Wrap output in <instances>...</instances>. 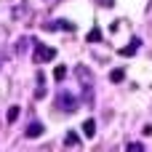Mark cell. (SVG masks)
<instances>
[{"label": "cell", "instance_id": "9a60e30c", "mask_svg": "<svg viewBox=\"0 0 152 152\" xmlns=\"http://www.w3.org/2000/svg\"><path fill=\"white\" fill-rule=\"evenodd\" d=\"M35 96H37V99H43V96H45V88H43V86H37V91H35Z\"/></svg>", "mask_w": 152, "mask_h": 152}, {"label": "cell", "instance_id": "6da1fadb", "mask_svg": "<svg viewBox=\"0 0 152 152\" xmlns=\"http://www.w3.org/2000/svg\"><path fill=\"white\" fill-rule=\"evenodd\" d=\"M75 75H77V80H80V86H83V91H86L83 102H86V104H91V102H94V75H91V69L80 64V67L75 69Z\"/></svg>", "mask_w": 152, "mask_h": 152}, {"label": "cell", "instance_id": "277c9868", "mask_svg": "<svg viewBox=\"0 0 152 152\" xmlns=\"http://www.w3.org/2000/svg\"><path fill=\"white\" fill-rule=\"evenodd\" d=\"M43 131H45L43 123H29L27 131H24V136H27V139H37V136H43Z\"/></svg>", "mask_w": 152, "mask_h": 152}, {"label": "cell", "instance_id": "52a82bcc", "mask_svg": "<svg viewBox=\"0 0 152 152\" xmlns=\"http://www.w3.org/2000/svg\"><path fill=\"white\" fill-rule=\"evenodd\" d=\"M83 136L86 139H94L96 136V120H86L83 123Z\"/></svg>", "mask_w": 152, "mask_h": 152}, {"label": "cell", "instance_id": "ac0fdd59", "mask_svg": "<svg viewBox=\"0 0 152 152\" xmlns=\"http://www.w3.org/2000/svg\"><path fill=\"white\" fill-rule=\"evenodd\" d=\"M3 61H5V53H3V51H0V67H3Z\"/></svg>", "mask_w": 152, "mask_h": 152}, {"label": "cell", "instance_id": "8fae6325", "mask_svg": "<svg viewBox=\"0 0 152 152\" xmlns=\"http://www.w3.org/2000/svg\"><path fill=\"white\" fill-rule=\"evenodd\" d=\"M64 144H67V147H77V144H80V136H77L75 131H69V134L64 136Z\"/></svg>", "mask_w": 152, "mask_h": 152}, {"label": "cell", "instance_id": "4fadbf2b", "mask_svg": "<svg viewBox=\"0 0 152 152\" xmlns=\"http://www.w3.org/2000/svg\"><path fill=\"white\" fill-rule=\"evenodd\" d=\"M53 77H56V80H59V83H61V80H64V77H67V67H64V64H59V67H56V69H53Z\"/></svg>", "mask_w": 152, "mask_h": 152}, {"label": "cell", "instance_id": "8992f818", "mask_svg": "<svg viewBox=\"0 0 152 152\" xmlns=\"http://www.w3.org/2000/svg\"><path fill=\"white\" fill-rule=\"evenodd\" d=\"M139 45H142V40H139V37H134L126 48H120V56H134V53L139 51Z\"/></svg>", "mask_w": 152, "mask_h": 152}, {"label": "cell", "instance_id": "3957f363", "mask_svg": "<svg viewBox=\"0 0 152 152\" xmlns=\"http://www.w3.org/2000/svg\"><path fill=\"white\" fill-rule=\"evenodd\" d=\"M32 59H35L37 64L53 61V59H56V48H51V45H37V48H35V53H32Z\"/></svg>", "mask_w": 152, "mask_h": 152}, {"label": "cell", "instance_id": "e0dca14e", "mask_svg": "<svg viewBox=\"0 0 152 152\" xmlns=\"http://www.w3.org/2000/svg\"><path fill=\"white\" fill-rule=\"evenodd\" d=\"M142 134H144V136H152V126H144V128H142Z\"/></svg>", "mask_w": 152, "mask_h": 152}, {"label": "cell", "instance_id": "7c38bea8", "mask_svg": "<svg viewBox=\"0 0 152 152\" xmlns=\"http://www.w3.org/2000/svg\"><path fill=\"white\" fill-rule=\"evenodd\" d=\"M86 40H88V43H99V40H102V29H99V27H94V29L88 32V37H86Z\"/></svg>", "mask_w": 152, "mask_h": 152}, {"label": "cell", "instance_id": "2e32d148", "mask_svg": "<svg viewBox=\"0 0 152 152\" xmlns=\"http://www.w3.org/2000/svg\"><path fill=\"white\" fill-rule=\"evenodd\" d=\"M99 3H102L104 8H112V5H115V0H99Z\"/></svg>", "mask_w": 152, "mask_h": 152}, {"label": "cell", "instance_id": "9c48e42d", "mask_svg": "<svg viewBox=\"0 0 152 152\" xmlns=\"http://www.w3.org/2000/svg\"><path fill=\"white\" fill-rule=\"evenodd\" d=\"M110 80H112V83H123V80H126V69H123V67L112 69V72H110Z\"/></svg>", "mask_w": 152, "mask_h": 152}, {"label": "cell", "instance_id": "ba28073f", "mask_svg": "<svg viewBox=\"0 0 152 152\" xmlns=\"http://www.w3.org/2000/svg\"><path fill=\"white\" fill-rule=\"evenodd\" d=\"M19 115H21V107H19V104H13V107H8V112H5V120H8V123H16V120H19Z\"/></svg>", "mask_w": 152, "mask_h": 152}, {"label": "cell", "instance_id": "5bb4252c", "mask_svg": "<svg viewBox=\"0 0 152 152\" xmlns=\"http://www.w3.org/2000/svg\"><path fill=\"white\" fill-rule=\"evenodd\" d=\"M126 152H144V144L142 142H131V144H126Z\"/></svg>", "mask_w": 152, "mask_h": 152}, {"label": "cell", "instance_id": "5b68a950", "mask_svg": "<svg viewBox=\"0 0 152 152\" xmlns=\"http://www.w3.org/2000/svg\"><path fill=\"white\" fill-rule=\"evenodd\" d=\"M45 29H67V32H72L75 29V24H69V21H61V19H56V21H48V24H43Z\"/></svg>", "mask_w": 152, "mask_h": 152}, {"label": "cell", "instance_id": "7a4b0ae2", "mask_svg": "<svg viewBox=\"0 0 152 152\" xmlns=\"http://www.w3.org/2000/svg\"><path fill=\"white\" fill-rule=\"evenodd\" d=\"M56 107L64 110V112H75V110H77V99H75L69 91H59V96H56Z\"/></svg>", "mask_w": 152, "mask_h": 152}, {"label": "cell", "instance_id": "30bf717a", "mask_svg": "<svg viewBox=\"0 0 152 152\" xmlns=\"http://www.w3.org/2000/svg\"><path fill=\"white\" fill-rule=\"evenodd\" d=\"M27 45H29V37H19V40L13 43V51H16V53H24Z\"/></svg>", "mask_w": 152, "mask_h": 152}]
</instances>
